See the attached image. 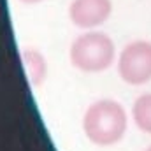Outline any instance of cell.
I'll return each instance as SVG.
<instances>
[{"label":"cell","mask_w":151,"mask_h":151,"mask_svg":"<svg viewBox=\"0 0 151 151\" xmlns=\"http://www.w3.org/2000/svg\"><path fill=\"white\" fill-rule=\"evenodd\" d=\"M21 62L30 86H40L47 77V60L44 58V55L37 47H25L21 51Z\"/></svg>","instance_id":"obj_5"},{"label":"cell","mask_w":151,"mask_h":151,"mask_svg":"<svg viewBox=\"0 0 151 151\" xmlns=\"http://www.w3.org/2000/svg\"><path fill=\"white\" fill-rule=\"evenodd\" d=\"M118 74L132 86H141L151 81V42H128L118 56Z\"/></svg>","instance_id":"obj_3"},{"label":"cell","mask_w":151,"mask_h":151,"mask_svg":"<svg viewBox=\"0 0 151 151\" xmlns=\"http://www.w3.org/2000/svg\"><path fill=\"white\" fill-rule=\"evenodd\" d=\"M146 151H151V146H150V148H148V150H146Z\"/></svg>","instance_id":"obj_8"},{"label":"cell","mask_w":151,"mask_h":151,"mask_svg":"<svg viewBox=\"0 0 151 151\" xmlns=\"http://www.w3.org/2000/svg\"><path fill=\"white\" fill-rule=\"evenodd\" d=\"M113 12L111 0H72L69 5V18L76 27L91 30L107 21Z\"/></svg>","instance_id":"obj_4"},{"label":"cell","mask_w":151,"mask_h":151,"mask_svg":"<svg viewBox=\"0 0 151 151\" xmlns=\"http://www.w3.org/2000/svg\"><path fill=\"white\" fill-rule=\"evenodd\" d=\"M116 56L114 40L104 32L88 30L76 37L69 49L70 63L83 72H102L109 69Z\"/></svg>","instance_id":"obj_2"},{"label":"cell","mask_w":151,"mask_h":151,"mask_svg":"<svg viewBox=\"0 0 151 151\" xmlns=\"http://www.w3.org/2000/svg\"><path fill=\"white\" fill-rule=\"evenodd\" d=\"M132 118L139 130L151 134V93H142L135 99L132 107Z\"/></svg>","instance_id":"obj_6"},{"label":"cell","mask_w":151,"mask_h":151,"mask_svg":"<svg viewBox=\"0 0 151 151\" xmlns=\"http://www.w3.org/2000/svg\"><path fill=\"white\" fill-rule=\"evenodd\" d=\"M19 2H23V4H39L42 0H19Z\"/></svg>","instance_id":"obj_7"},{"label":"cell","mask_w":151,"mask_h":151,"mask_svg":"<svg viewBox=\"0 0 151 151\" xmlns=\"http://www.w3.org/2000/svg\"><path fill=\"white\" fill-rule=\"evenodd\" d=\"M128 116L125 107L113 99H100L88 106L83 116L84 135L97 146H111L127 132Z\"/></svg>","instance_id":"obj_1"}]
</instances>
